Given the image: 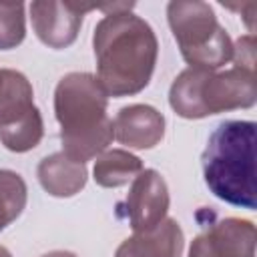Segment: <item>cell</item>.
Returning a JSON list of instances; mask_svg holds the SVG:
<instances>
[{
  "label": "cell",
  "mask_w": 257,
  "mask_h": 257,
  "mask_svg": "<svg viewBox=\"0 0 257 257\" xmlns=\"http://www.w3.org/2000/svg\"><path fill=\"white\" fill-rule=\"evenodd\" d=\"M209 191L235 207L255 209V122L223 120L201 157Z\"/></svg>",
  "instance_id": "cell-3"
},
{
  "label": "cell",
  "mask_w": 257,
  "mask_h": 257,
  "mask_svg": "<svg viewBox=\"0 0 257 257\" xmlns=\"http://www.w3.org/2000/svg\"><path fill=\"white\" fill-rule=\"evenodd\" d=\"M0 257H12V255H10V251H8L6 247H2V245H0Z\"/></svg>",
  "instance_id": "cell-19"
},
{
  "label": "cell",
  "mask_w": 257,
  "mask_h": 257,
  "mask_svg": "<svg viewBox=\"0 0 257 257\" xmlns=\"http://www.w3.org/2000/svg\"><path fill=\"white\" fill-rule=\"evenodd\" d=\"M12 74H14L12 68H0V104L4 102V98L8 94V88H10V82H12Z\"/></svg>",
  "instance_id": "cell-17"
},
{
  "label": "cell",
  "mask_w": 257,
  "mask_h": 257,
  "mask_svg": "<svg viewBox=\"0 0 257 257\" xmlns=\"http://www.w3.org/2000/svg\"><path fill=\"white\" fill-rule=\"evenodd\" d=\"M255 98V72L237 66L225 72L189 66L173 80L169 90V104L183 118H205L225 110L249 108Z\"/></svg>",
  "instance_id": "cell-4"
},
{
  "label": "cell",
  "mask_w": 257,
  "mask_h": 257,
  "mask_svg": "<svg viewBox=\"0 0 257 257\" xmlns=\"http://www.w3.org/2000/svg\"><path fill=\"white\" fill-rule=\"evenodd\" d=\"M112 135L128 149H153L165 135V116L151 104L122 106L112 120Z\"/></svg>",
  "instance_id": "cell-10"
},
{
  "label": "cell",
  "mask_w": 257,
  "mask_h": 257,
  "mask_svg": "<svg viewBox=\"0 0 257 257\" xmlns=\"http://www.w3.org/2000/svg\"><path fill=\"white\" fill-rule=\"evenodd\" d=\"M143 171V161L128 151L110 149L96 157L94 161V181L104 189H116L133 181Z\"/></svg>",
  "instance_id": "cell-13"
},
{
  "label": "cell",
  "mask_w": 257,
  "mask_h": 257,
  "mask_svg": "<svg viewBox=\"0 0 257 257\" xmlns=\"http://www.w3.org/2000/svg\"><path fill=\"white\" fill-rule=\"evenodd\" d=\"M185 235L175 219H163L149 231L135 233L124 239L114 257H181Z\"/></svg>",
  "instance_id": "cell-11"
},
{
  "label": "cell",
  "mask_w": 257,
  "mask_h": 257,
  "mask_svg": "<svg viewBox=\"0 0 257 257\" xmlns=\"http://www.w3.org/2000/svg\"><path fill=\"white\" fill-rule=\"evenodd\" d=\"M100 10L98 4H82V2H32L30 18L32 28L40 42L50 48H66L70 46L80 30L82 18L88 10Z\"/></svg>",
  "instance_id": "cell-7"
},
{
  "label": "cell",
  "mask_w": 257,
  "mask_h": 257,
  "mask_svg": "<svg viewBox=\"0 0 257 257\" xmlns=\"http://www.w3.org/2000/svg\"><path fill=\"white\" fill-rule=\"evenodd\" d=\"M42 257H76V255L70 253V251H50V253H46Z\"/></svg>",
  "instance_id": "cell-18"
},
{
  "label": "cell",
  "mask_w": 257,
  "mask_h": 257,
  "mask_svg": "<svg viewBox=\"0 0 257 257\" xmlns=\"http://www.w3.org/2000/svg\"><path fill=\"white\" fill-rule=\"evenodd\" d=\"M108 94L88 72L62 76L54 90V114L60 124L62 153L86 163L98 157L114 139L106 114Z\"/></svg>",
  "instance_id": "cell-2"
},
{
  "label": "cell",
  "mask_w": 257,
  "mask_h": 257,
  "mask_svg": "<svg viewBox=\"0 0 257 257\" xmlns=\"http://www.w3.org/2000/svg\"><path fill=\"white\" fill-rule=\"evenodd\" d=\"M169 26L193 68L217 70L233 58V42L207 2H169Z\"/></svg>",
  "instance_id": "cell-5"
},
{
  "label": "cell",
  "mask_w": 257,
  "mask_h": 257,
  "mask_svg": "<svg viewBox=\"0 0 257 257\" xmlns=\"http://www.w3.org/2000/svg\"><path fill=\"white\" fill-rule=\"evenodd\" d=\"M169 189L165 179L155 169H143L131 185L124 199V213L135 233L149 231L167 219Z\"/></svg>",
  "instance_id": "cell-8"
},
{
  "label": "cell",
  "mask_w": 257,
  "mask_h": 257,
  "mask_svg": "<svg viewBox=\"0 0 257 257\" xmlns=\"http://www.w3.org/2000/svg\"><path fill=\"white\" fill-rule=\"evenodd\" d=\"M26 36L24 4L0 2V50L16 48Z\"/></svg>",
  "instance_id": "cell-15"
},
{
  "label": "cell",
  "mask_w": 257,
  "mask_h": 257,
  "mask_svg": "<svg viewBox=\"0 0 257 257\" xmlns=\"http://www.w3.org/2000/svg\"><path fill=\"white\" fill-rule=\"evenodd\" d=\"M32 96L28 78L14 70L10 90L0 104V141L12 153L34 149L44 135V122Z\"/></svg>",
  "instance_id": "cell-6"
},
{
  "label": "cell",
  "mask_w": 257,
  "mask_h": 257,
  "mask_svg": "<svg viewBox=\"0 0 257 257\" xmlns=\"http://www.w3.org/2000/svg\"><path fill=\"white\" fill-rule=\"evenodd\" d=\"M189 257H255V225L237 217L215 221L193 239Z\"/></svg>",
  "instance_id": "cell-9"
},
{
  "label": "cell",
  "mask_w": 257,
  "mask_h": 257,
  "mask_svg": "<svg viewBox=\"0 0 257 257\" xmlns=\"http://www.w3.org/2000/svg\"><path fill=\"white\" fill-rule=\"evenodd\" d=\"M135 4H106V16L96 24L92 46L96 78L108 96H131L141 92L155 72L159 42L155 30L133 14Z\"/></svg>",
  "instance_id": "cell-1"
},
{
  "label": "cell",
  "mask_w": 257,
  "mask_h": 257,
  "mask_svg": "<svg viewBox=\"0 0 257 257\" xmlns=\"http://www.w3.org/2000/svg\"><path fill=\"white\" fill-rule=\"evenodd\" d=\"M42 189L52 197H72L86 185V167L64 153L44 157L36 169Z\"/></svg>",
  "instance_id": "cell-12"
},
{
  "label": "cell",
  "mask_w": 257,
  "mask_h": 257,
  "mask_svg": "<svg viewBox=\"0 0 257 257\" xmlns=\"http://www.w3.org/2000/svg\"><path fill=\"white\" fill-rule=\"evenodd\" d=\"M26 199L28 191L24 179L10 169H0V231L20 217Z\"/></svg>",
  "instance_id": "cell-14"
},
{
  "label": "cell",
  "mask_w": 257,
  "mask_h": 257,
  "mask_svg": "<svg viewBox=\"0 0 257 257\" xmlns=\"http://www.w3.org/2000/svg\"><path fill=\"white\" fill-rule=\"evenodd\" d=\"M237 68L255 72V36L247 34L241 36L235 44H233V58Z\"/></svg>",
  "instance_id": "cell-16"
}]
</instances>
